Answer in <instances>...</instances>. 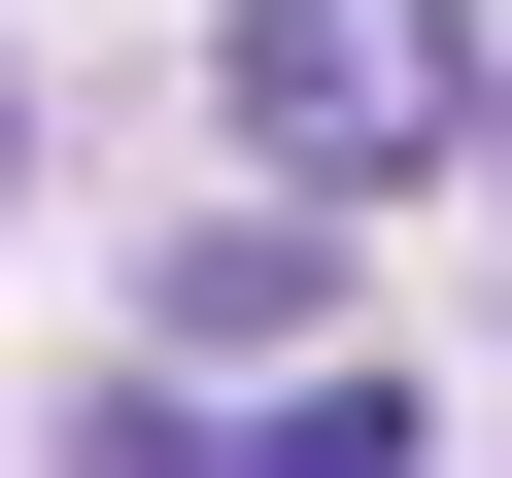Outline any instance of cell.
I'll list each match as a JSON object with an SVG mask.
<instances>
[{
	"mask_svg": "<svg viewBox=\"0 0 512 478\" xmlns=\"http://www.w3.org/2000/svg\"><path fill=\"white\" fill-rule=\"evenodd\" d=\"M478 137V0H239V171L274 205H376Z\"/></svg>",
	"mask_w": 512,
	"mask_h": 478,
	"instance_id": "obj_1",
	"label": "cell"
},
{
	"mask_svg": "<svg viewBox=\"0 0 512 478\" xmlns=\"http://www.w3.org/2000/svg\"><path fill=\"white\" fill-rule=\"evenodd\" d=\"M103 478H444L410 376H308V410H103Z\"/></svg>",
	"mask_w": 512,
	"mask_h": 478,
	"instance_id": "obj_2",
	"label": "cell"
}]
</instances>
